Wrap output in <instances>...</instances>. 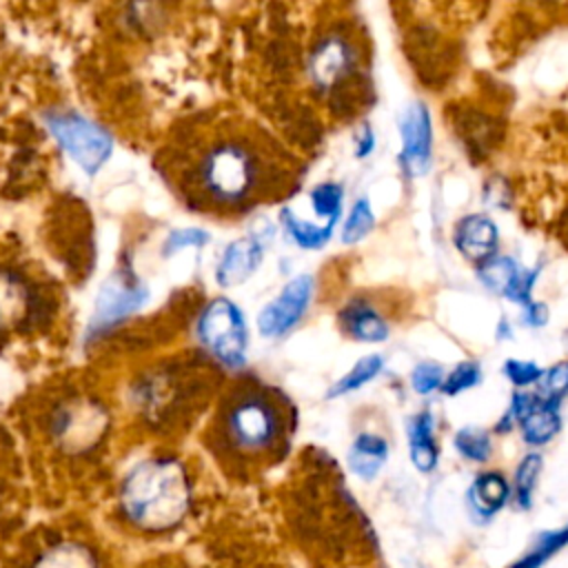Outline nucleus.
Here are the masks:
<instances>
[{"label":"nucleus","mask_w":568,"mask_h":568,"mask_svg":"<svg viewBox=\"0 0 568 568\" xmlns=\"http://www.w3.org/2000/svg\"><path fill=\"white\" fill-rule=\"evenodd\" d=\"M297 406L280 386L240 373L226 382L202 428L211 459L233 479H255L282 464L295 442Z\"/></svg>","instance_id":"obj_1"},{"label":"nucleus","mask_w":568,"mask_h":568,"mask_svg":"<svg viewBox=\"0 0 568 568\" xmlns=\"http://www.w3.org/2000/svg\"><path fill=\"white\" fill-rule=\"evenodd\" d=\"M175 178L191 206L217 215H244L288 191V169L275 144L231 124L191 144Z\"/></svg>","instance_id":"obj_2"},{"label":"nucleus","mask_w":568,"mask_h":568,"mask_svg":"<svg viewBox=\"0 0 568 568\" xmlns=\"http://www.w3.org/2000/svg\"><path fill=\"white\" fill-rule=\"evenodd\" d=\"M224 373L197 348L140 364L122 384V410L135 430L171 442L209 415Z\"/></svg>","instance_id":"obj_3"},{"label":"nucleus","mask_w":568,"mask_h":568,"mask_svg":"<svg viewBox=\"0 0 568 568\" xmlns=\"http://www.w3.org/2000/svg\"><path fill=\"white\" fill-rule=\"evenodd\" d=\"M197 501L191 464L173 448H153L131 462L113 488V517L142 539H166L182 530Z\"/></svg>","instance_id":"obj_4"},{"label":"nucleus","mask_w":568,"mask_h":568,"mask_svg":"<svg viewBox=\"0 0 568 568\" xmlns=\"http://www.w3.org/2000/svg\"><path fill=\"white\" fill-rule=\"evenodd\" d=\"M29 426L53 464L84 470L109 450L115 433V406L95 388L62 384L36 399Z\"/></svg>","instance_id":"obj_5"},{"label":"nucleus","mask_w":568,"mask_h":568,"mask_svg":"<svg viewBox=\"0 0 568 568\" xmlns=\"http://www.w3.org/2000/svg\"><path fill=\"white\" fill-rule=\"evenodd\" d=\"M304 71L313 93L342 113H353L366 100V51L346 24L328 27L311 42Z\"/></svg>","instance_id":"obj_6"},{"label":"nucleus","mask_w":568,"mask_h":568,"mask_svg":"<svg viewBox=\"0 0 568 568\" xmlns=\"http://www.w3.org/2000/svg\"><path fill=\"white\" fill-rule=\"evenodd\" d=\"M197 351L222 373L240 375L248 364L251 328L244 308L229 295L206 300L193 317Z\"/></svg>","instance_id":"obj_7"},{"label":"nucleus","mask_w":568,"mask_h":568,"mask_svg":"<svg viewBox=\"0 0 568 568\" xmlns=\"http://www.w3.org/2000/svg\"><path fill=\"white\" fill-rule=\"evenodd\" d=\"M151 300L149 284L135 273L129 257H120L113 273L100 284L82 335L84 346H100L124 328Z\"/></svg>","instance_id":"obj_8"},{"label":"nucleus","mask_w":568,"mask_h":568,"mask_svg":"<svg viewBox=\"0 0 568 568\" xmlns=\"http://www.w3.org/2000/svg\"><path fill=\"white\" fill-rule=\"evenodd\" d=\"M42 124L62 153L87 175H98L115 151L113 133L98 120L67 106H53L42 113Z\"/></svg>","instance_id":"obj_9"},{"label":"nucleus","mask_w":568,"mask_h":568,"mask_svg":"<svg viewBox=\"0 0 568 568\" xmlns=\"http://www.w3.org/2000/svg\"><path fill=\"white\" fill-rule=\"evenodd\" d=\"M53 317V297L33 275L0 264V337L29 335Z\"/></svg>","instance_id":"obj_10"},{"label":"nucleus","mask_w":568,"mask_h":568,"mask_svg":"<svg viewBox=\"0 0 568 568\" xmlns=\"http://www.w3.org/2000/svg\"><path fill=\"white\" fill-rule=\"evenodd\" d=\"M18 568H109V561L91 535L49 530L24 550Z\"/></svg>","instance_id":"obj_11"},{"label":"nucleus","mask_w":568,"mask_h":568,"mask_svg":"<svg viewBox=\"0 0 568 568\" xmlns=\"http://www.w3.org/2000/svg\"><path fill=\"white\" fill-rule=\"evenodd\" d=\"M315 295L317 280L313 273H297L288 277L257 313L255 326L260 337L268 342L288 337L311 313Z\"/></svg>","instance_id":"obj_12"},{"label":"nucleus","mask_w":568,"mask_h":568,"mask_svg":"<svg viewBox=\"0 0 568 568\" xmlns=\"http://www.w3.org/2000/svg\"><path fill=\"white\" fill-rule=\"evenodd\" d=\"M399 153L397 162L406 180H419L430 173L435 162V122L430 106L415 98L397 115Z\"/></svg>","instance_id":"obj_13"},{"label":"nucleus","mask_w":568,"mask_h":568,"mask_svg":"<svg viewBox=\"0 0 568 568\" xmlns=\"http://www.w3.org/2000/svg\"><path fill=\"white\" fill-rule=\"evenodd\" d=\"M277 233V222L260 220L246 235L229 240L213 266V280L220 288L229 291L246 284L264 264L268 242Z\"/></svg>","instance_id":"obj_14"},{"label":"nucleus","mask_w":568,"mask_h":568,"mask_svg":"<svg viewBox=\"0 0 568 568\" xmlns=\"http://www.w3.org/2000/svg\"><path fill=\"white\" fill-rule=\"evenodd\" d=\"M475 277L490 295L521 308L530 300H535V288L541 277V264L524 266L517 257L499 251L497 255L475 266Z\"/></svg>","instance_id":"obj_15"},{"label":"nucleus","mask_w":568,"mask_h":568,"mask_svg":"<svg viewBox=\"0 0 568 568\" xmlns=\"http://www.w3.org/2000/svg\"><path fill=\"white\" fill-rule=\"evenodd\" d=\"M339 333L355 344H384L393 335V320L373 293H351L335 313Z\"/></svg>","instance_id":"obj_16"},{"label":"nucleus","mask_w":568,"mask_h":568,"mask_svg":"<svg viewBox=\"0 0 568 568\" xmlns=\"http://www.w3.org/2000/svg\"><path fill=\"white\" fill-rule=\"evenodd\" d=\"M510 504V477L499 468H484L477 475H473L464 493V508L475 526H488Z\"/></svg>","instance_id":"obj_17"},{"label":"nucleus","mask_w":568,"mask_h":568,"mask_svg":"<svg viewBox=\"0 0 568 568\" xmlns=\"http://www.w3.org/2000/svg\"><path fill=\"white\" fill-rule=\"evenodd\" d=\"M450 242L466 262L477 266L499 253L501 231L488 213L468 211L455 220Z\"/></svg>","instance_id":"obj_18"},{"label":"nucleus","mask_w":568,"mask_h":568,"mask_svg":"<svg viewBox=\"0 0 568 568\" xmlns=\"http://www.w3.org/2000/svg\"><path fill=\"white\" fill-rule=\"evenodd\" d=\"M408 462L419 475H433L442 464V444L437 437L435 410L424 406L404 419Z\"/></svg>","instance_id":"obj_19"},{"label":"nucleus","mask_w":568,"mask_h":568,"mask_svg":"<svg viewBox=\"0 0 568 568\" xmlns=\"http://www.w3.org/2000/svg\"><path fill=\"white\" fill-rule=\"evenodd\" d=\"M388 459H390V442L384 433L375 428L357 430L344 457L348 473L364 484L375 481L386 468Z\"/></svg>","instance_id":"obj_20"},{"label":"nucleus","mask_w":568,"mask_h":568,"mask_svg":"<svg viewBox=\"0 0 568 568\" xmlns=\"http://www.w3.org/2000/svg\"><path fill=\"white\" fill-rule=\"evenodd\" d=\"M561 404L564 402H555L537 393L532 408L517 424V435L528 450H544L561 433L564 428Z\"/></svg>","instance_id":"obj_21"},{"label":"nucleus","mask_w":568,"mask_h":568,"mask_svg":"<svg viewBox=\"0 0 568 568\" xmlns=\"http://www.w3.org/2000/svg\"><path fill=\"white\" fill-rule=\"evenodd\" d=\"M277 229L282 235L302 251H320L324 248L337 233V226L320 224L313 217H304L295 206L282 204L277 211Z\"/></svg>","instance_id":"obj_22"},{"label":"nucleus","mask_w":568,"mask_h":568,"mask_svg":"<svg viewBox=\"0 0 568 568\" xmlns=\"http://www.w3.org/2000/svg\"><path fill=\"white\" fill-rule=\"evenodd\" d=\"M386 371V357L382 353H366L359 359L351 364L348 371H344L328 388L326 399H342L353 393H359L368 384H373L382 373Z\"/></svg>","instance_id":"obj_23"},{"label":"nucleus","mask_w":568,"mask_h":568,"mask_svg":"<svg viewBox=\"0 0 568 568\" xmlns=\"http://www.w3.org/2000/svg\"><path fill=\"white\" fill-rule=\"evenodd\" d=\"M455 455L473 466H486L495 457V433L479 424H464L450 437Z\"/></svg>","instance_id":"obj_24"},{"label":"nucleus","mask_w":568,"mask_h":568,"mask_svg":"<svg viewBox=\"0 0 568 568\" xmlns=\"http://www.w3.org/2000/svg\"><path fill=\"white\" fill-rule=\"evenodd\" d=\"M544 473V453L526 450L513 468L510 486H513V504L517 510L526 513L535 506V495L539 488V479Z\"/></svg>","instance_id":"obj_25"},{"label":"nucleus","mask_w":568,"mask_h":568,"mask_svg":"<svg viewBox=\"0 0 568 568\" xmlns=\"http://www.w3.org/2000/svg\"><path fill=\"white\" fill-rule=\"evenodd\" d=\"M308 209L313 220L339 229L346 211V189L339 180H320L308 189Z\"/></svg>","instance_id":"obj_26"},{"label":"nucleus","mask_w":568,"mask_h":568,"mask_svg":"<svg viewBox=\"0 0 568 568\" xmlns=\"http://www.w3.org/2000/svg\"><path fill=\"white\" fill-rule=\"evenodd\" d=\"M564 548H568V521L561 526L537 530L526 550L508 568H544Z\"/></svg>","instance_id":"obj_27"},{"label":"nucleus","mask_w":568,"mask_h":568,"mask_svg":"<svg viewBox=\"0 0 568 568\" xmlns=\"http://www.w3.org/2000/svg\"><path fill=\"white\" fill-rule=\"evenodd\" d=\"M166 18L164 0H124L120 7L122 27L140 38H149L162 29Z\"/></svg>","instance_id":"obj_28"},{"label":"nucleus","mask_w":568,"mask_h":568,"mask_svg":"<svg viewBox=\"0 0 568 568\" xmlns=\"http://www.w3.org/2000/svg\"><path fill=\"white\" fill-rule=\"evenodd\" d=\"M375 224H377V215L371 200L366 195H359L344 211V217L337 229L339 242L344 246H355L375 231Z\"/></svg>","instance_id":"obj_29"},{"label":"nucleus","mask_w":568,"mask_h":568,"mask_svg":"<svg viewBox=\"0 0 568 568\" xmlns=\"http://www.w3.org/2000/svg\"><path fill=\"white\" fill-rule=\"evenodd\" d=\"M484 382V366L479 359H462L446 371L439 395L459 397Z\"/></svg>","instance_id":"obj_30"},{"label":"nucleus","mask_w":568,"mask_h":568,"mask_svg":"<svg viewBox=\"0 0 568 568\" xmlns=\"http://www.w3.org/2000/svg\"><path fill=\"white\" fill-rule=\"evenodd\" d=\"M211 242V233L202 226H178V229H171L162 244H160V255L164 260L186 251V248H204L206 244Z\"/></svg>","instance_id":"obj_31"},{"label":"nucleus","mask_w":568,"mask_h":568,"mask_svg":"<svg viewBox=\"0 0 568 568\" xmlns=\"http://www.w3.org/2000/svg\"><path fill=\"white\" fill-rule=\"evenodd\" d=\"M501 375L515 390H530V388H537V384L541 382L544 366L535 359L506 357L501 364Z\"/></svg>","instance_id":"obj_32"},{"label":"nucleus","mask_w":568,"mask_h":568,"mask_svg":"<svg viewBox=\"0 0 568 568\" xmlns=\"http://www.w3.org/2000/svg\"><path fill=\"white\" fill-rule=\"evenodd\" d=\"M446 368L435 359H419L408 373V386L417 397H433L439 393Z\"/></svg>","instance_id":"obj_33"},{"label":"nucleus","mask_w":568,"mask_h":568,"mask_svg":"<svg viewBox=\"0 0 568 568\" xmlns=\"http://www.w3.org/2000/svg\"><path fill=\"white\" fill-rule=\"evenodd\" d=\"M541 397L564 402L568 397V357L544 368V377L535 388Z\"/></svg>","instance_id":"obj_34"},{"label":"nucleus","mask_w":568,"mask_h":568,"mask_svg":"<svg viewBox=\"0 0 568 568\" xmlns=\"http://www.w3.org/2000/svg\"><path fill=\"white\" fill-rule=\"evenodd\" d=\"M519 322H521V326H526L530 331H541L550 322V306L544 300L535 297L526 306H521Z\"/></svg>","instance_id":"obj_35"},{"label":"nucleus","mask_w":568,"mask_h":568,"mask_svg":"<svg viewBox=\"0 0 568 568\" xmlns=\"http://www.w3.org/2000/svg\"><path fill=\"white\" fill-rule=\"evenodd\" d=\"M377 149V133L375 126L368 120H362L359 126L353 133V155L357 160H366L375 153Z\"/></svg>","instance_id":"obj_36"},{"label":"nucleus","mask_w":568,"mask_h":568,"mask_svg":"<svg viewBox=\"0 0 568 568\" xmlns=\"http://www.w3.org/2000/svg\"><path fill=\"white\" fill-rule=\"evenodd\" d=\"M11 501H13V477L9 473V462L0 450V530L7 524V517L11 513Z\"/></svg>","instance_id":"obj_37"},{"label":"nucleus","mask_w":568,"mask_h":568,"mask_svg":"<svg viewBox=\"0 0 568 568\" xmlns=\"http://www.w3.org/2000/svg\"><path fill=\"white\" fill-rule=\"evenodd\" d=\"M508 193H510V189H508L506 182H501V178H499V189H495V182H493V178H490V180H486V184H484L481 200H484L488 206L508 209V197H506Z\"/></svg>","instance_id":"obj_38"},{"label":"nucleus","mask_w":568,"mask_h":568,"mask_svg":"<svg viewBox=\"0 0 568 568\" xmlns=\"http://www.w3.org/2000/svg\"><path fill=\"white\" fill-rule=\"evenodd\" d=\"M513 337H515V326L506 315H501L495 324V339L497 342H510Z\"/></svg>","instance_id":"obj_39"},{"label":"nucleus","mask_w":568,"mask_h":568,"mask_svg":"<svg viewBox=\"0 0 568 568\" xmlns=\"http://www.w3.org/2000/svg\"><path fill=\"white\" fill-rule=\"evenodd\" d=\"M138 568H189V566L175 557H155V559L140 564Z\"/></svg>","instance_id":"obj_40"}]
</instances>
